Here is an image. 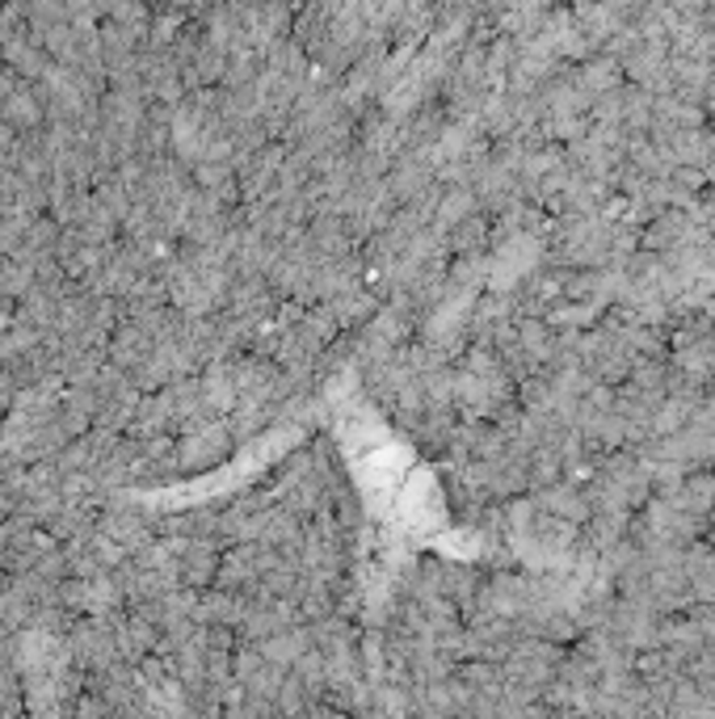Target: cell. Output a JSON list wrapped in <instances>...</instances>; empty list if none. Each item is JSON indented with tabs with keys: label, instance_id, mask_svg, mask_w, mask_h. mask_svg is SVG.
<instances>
[{
	"label": "cell",
	"instance_id": "1",
	"mask_svg": "<svg viewBox=\"0 0 715 719\" xmlns=\"http://www.w3.org/2000/svg\"><path fill=\"white\" fill-rule=\"evenodd\" d=\"M4 110H9V123H13V127H34V123H38V105L30 102V98H13Z\"/></svg>",
	"mask_w": 715,
	"mask_h": 719
}]
</instances>
